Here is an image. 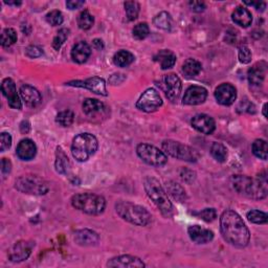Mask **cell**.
<instances>
[{"mask_svg": "<svg viewBox=\"0 0 268 268\" xmlns=\"http://www.w3.org/2000/svg\"><path fill=\"white\" fill-rule=\"evenodd\" d=\"M220 229L225 241L233 246L245 247L249 243V231L243 219L235 210L223 211L220 218Z\"/></svg>", "mask_w": 268, "mask_h": 268, "instance_id": "6da1fadb", "label": "cell"}, {"mask_svg": "<svg viewBox=\"0 0 268 268\" xmlns=\"http://www.w3.org/2000/svg\"><path fill=\"white\" fill-rule=\"evenodd\" d=\"M233 188L241 195L252 199H263L267 196V179L264 174L258 179L243 175H235L231 178Z\"/></svg>", "mask_w": 268, "mask_h": 268, "instance_id": "7a4b0ae2", "label": "cell"}, {"mask_svg": "<svg viewBox=\"0 0 268 268\" xmlns=\"http://www.w3.org/2000/svg\"><path fill=\"white\" fill-rule=\"evenodd\" d=\"M145 190L149 198L156 204L160 209L162 214L166 217H170L173 215V204L169 200L168 194L162 187L160 182L152 176H148L144 180Z\"/></svg>", "mask_w": 268, "mask_h": 268, "instance_id": "3957f363", "label": "cell"}, {"mask_svg": "<svg viewBox=\"0 0 268 268\" xmlns=\"http://www.w3.org/2000/svg\"><path fill=\"white\" fill-rule=\"evenodd\" d=\"M116 209L123 220L138 227H146L152 221L151 214L145 207L129 201H119Z\"/></svg>", "mask_w": 268, "mask_h": 268, "instance_id": "277c9868", "label": "cell"}, {"mask_svg": "<svg viewBox=\"0 0 268 268\" xmlns=\"http://www.w3.org/2000/svg\"><path fill=\"white\" fill-rule=\"evenodd\" d=\"M72 204L75 208L88 215H100L105 210L106 200L100 195L84 193L73 196Z\"/></svg>", "mask_w": 268, "mask_h": 268, "instance_id": "5b68a950", "label": "cell"}, {"mask_svg": "<svg viewBox=\"0 0 268 268\" xmlns=\"http://www.w3.org/2000/svg\"><path fill=\"white\" fill-rule=\"evenodd\" d=\"M98 147L97 139L90 133H81L77 135L72 145L73 156L80 163L87 162L96 152Z\"/></svg>", "mask_w": 268, "mask_h": 268, "instance_id": "8992f818", "label": "cell"}, {"mask_svg": "<svg viewBox=\"0 0 268 268\" xmlns=\"http://www.w3.org/2000/svg\"><path fill=\"white\" fill-rule=\"evenodd\" d=\"M15 188L24 194L45 195L48 190V183L36 175H24L19 177L15 182Z\"/></svg>", "mask_w": 268, "mask_h": 268, "instance_id": "52a82bcc", "label": "cell"}, {"mask_svg": "<svg viewBox=\"0 0 268 268\" xmlns=\"http://www.w3.org/2000/svg\"><path fill=\"white\" fill-rule=\"evenodd\" d=\"M163 149L172 157L185 160L189 163H195L199 158V154L193 148L183 145L179 142H175L172 139H167L163 142Z\"/></svg>", "mask_w": 268, "mask_h": 268, "instance_id": "ba28073f", "label": "cell"}, {"mask_svg": "<svg viewBox=\"0 0 268 268\" xmlns=\"http://www.w3.org/2000/svg\"><path fill=\"white\" fill-rule=\"evenodd\" d=\"M136 152L139 158L150 166L163 167L168 163L167 155L152 145L139 144L136 148Z\"/></svg>", "mask_w": 268, "mask_h": 268, "instance_id": "9c48e42d", "label": "cell"}, {"mask_svg": "<svg viewBox=\"0 0 268 268\" xmlns=\"http://www.w3.org/2000/svg\"><path fill=\"white\" fill-rule=\"evenodd\" d=\"M163 105V100L159 93L154 88L147 89L136 103V108L145 112L156 111Z\"/></svg>", "mask_w": 268, "mask_h": 268, "instance_id": "30bf717a", "label": "cell"}, {"mask_svg": "<svg viewBox=\"0 0 268 268\" xmlns=\"http://www.w3.org/2000/svg\"><path fill=\"white\" fill-rule=\"evenodd\" d=\"M34 246H35V242L19 241L12 247L9 253V259L12 262H15V263L25 261L27 258L30 257Z\"/></svg>", "mask_w": 268, "mask_h": 268, "instance_id": "8fae6325", "label": "cell"}, {"mask_svg": "<svg viewBox=\"0 0 268 268\" xmlns=\"http://www.w3.org/2000/svg\"><path fill=\"white\" fill-rule=\"evenodd\" d=\"M2 90H3L4 95L8 98V103L11 108L17 109V110H20L22 108L20 97L17 93L15 82H14L11 78H7L3 81Z\"/></svg>", "mask_w": 268, "mask_h": 268, "instance_id": "7c38bea8", "label": "cell"}, {"mask_svg": "<svg viewBox=\"0 0 268 268\" xmlns=\"http://www.w3.org/2000/svg\"><path fill=\"white\" fill-rule=\"evenodd\" d=\"M68 85H73L77 87H82V88H86L96 94H101L104 96H107V89H106V84L105 81L101 78L93 77L89 78L85 81H75V82H70L68 83Z\"/></svg>", "mask_w": 268, "mask_h": 268, "instance_id": "4fadbf2b", "label": "cell"}, {"mask_svg": "<svg viewBox=\"0 0 268 268\" xmlns=\"http://www.w3.org/2000/svg\"><path fill=\"white\" fill-rule=\"evenodd\" d=\"M215 97L219 104L223 106H231L237 98V90L230 83H224L215 90Z\"/></svg>", "mask_w": 268, "mask_h": 268, "instance_id": "5bb4252c", "label": "cell"}, {"mask_svg": "<svg viewBox=\"0 0 268 268\" xmlns=\"http://www.w3.org/2000/svg\"><path fill=\"white\" fill-rule=\"evenodd\" d=\"M181 80L175 74H169L164 77V90L170 101L177 100L181 92Z\"/></svg>", "mask_w": 268, "mask_h": 268, "instance_id": "9a60e30c", "label": "cell"}, {"mask_svg": "<svg viewBox=\"0 0 268 268\" xmlns=\"http://www.w3.org/2000/svg\"><path fill=\"white\" fill-rule=\"evenodd\" d=\"M207 96V90L202 86H190L183 96V104L186 105H200L204 103Z\"/></svg>", "mask_w": 268, "mask_h": 268, "instance_id": "2e32d148", "label": "cell"}, {"mask_svg": "<svg viewBox=\"0 0 268 268\" xmlns=\"http://www.w3.org/2000/svg\"><path fill=\"white\" fill-rule=\"evenodd\" d=\"M108 267H118V268H142L145 267V263L137 257L124 255L116 258H112L107 262Z\"/></svg>", "mask_w": 268, "mask_h": 268, "instance_id": "e0dca14e", "label": "cell"}, {"mask_svg": "<svg viewBox=\"0 0 268 268\" xmlns=\"http://www.w3.org/2000/svg\"><path fill=\"white\" fill-rule=\"evenodd\" d=\"M192 126L194 128L203 134H211L216 129V124L213 118L207 115H196L192 119Z\"/></svg>", "mask_w": 268, "mask_h": 268, "instance_id": "ac0fdd59", "label": "cell"}, {"mask_svg": "<svg viewBox=\"0 0 268 268\" xmlns=\"http://www.w3.org/2000/svg\"><path fill=\"white\" fill-rule=\"evenodd\" d=\"M188 234L192 241L197 244H206L214 239V233L200 225H191L188 229Z\"/></svg>", "mask_w": 268, "mask_h": 268, "instance_id": "d6986e66", "label": "cell"}, {"mask_svg": "<svg viewBox=\"0 0 268 268\" xmlns=\"http://www.w3.org/2000/svg\"><path fill=\"white\" fill-rule=\"evenodd\" d=\"M20 95L22 97V100L24 101L25 105L31 108L37 107L42 101L40 92L35 87L27 85V84L20 87Z\"/></svg>", "mask_w": 268, "mask_h": 268, "instance_id": "ffe728a7", "label": "cell"}, {"mask_svg": "<svg viewBox=\"0 0 268 268\" xmlns=\"http://www.w3.org/2000/svg\"><path fill=\"white\" fill-rule=\"evenodd\" d=\"M37 147L36 144L30 138L22 139L16 149L17 156L21 160H31L36 156Z\"/></svg>", "mask_w": 268, "mask_h": 268, "instance_id": "44dd1931", "label": "cell"}, {"mask_svg": "<svg viewBox=\"0 0 268 268\" xmlns=\"http://www.w3.org/2000/svg\"><path fill=\"white\" fill-rule=\"evenodd\" d=\"M75 241L78 245L81 246H93L100 241L98 235L91 230H80L75 234Z\"/></svg>", "mask_w": 268, "mask_h": 268, "instance_id": "7402d4cb", "label": "cell"}, {"mask_svg": "<svg viewBox=\"0 0 268 268\" xmlns=\"http://www.w3.org/2000/svg\"><path fill=\"white\" fill-rule=\"evenodd\" d=\"M267 73V64L265 62H260L253 65L248 69L247 78L250 84L252 85L259 86L263 83Z\"/></svg>", "mask_w": 268, "mask_h": 268, "instance_id": "603a6c76", "label": "cell"}, {"mask_svg": "<svg viewBox=\"0 0 268 268\" xmlns=\"http://www.w3.org/2000/svg\"><path fill=\"white\" fill-rule=\"evenodd\" d=\"M106 106L101 101L95 100V98H86L83 103V111L85 115L90 118H96L102 116L106 112Z\"/></svg>", "mask_w": 268, "mask_h": 268, "instance_id": "cb8c5ba5", "label": "cell"}, {"mask_svg": "<svg viewBox=\"0 0 268 268\" xmlns=\"http://www.w3.org/2000/svg\"><path fill=\"white\" fill-rule=\"evenodd\" d=\"M91 55V48L86 42L81 41L77 43L72 49V58L79 64L85 63Z\"/></svg>", "mask_w": 268, "mask_h": 268, "instance_id": "d4e9b609", "label": "cell"}, {"mask_svg": "<svg viewBox=\"0 0 268 268\" xmlns=\"http://www.w3.org/2000/svg\"><path fill=\"white\" fill-rule=\"evenodd\" d=\"M154 61L160 65L162 69L166 70L172 68L175 65L176 55L169 49H163L154 56Z\"/></svg>", "mask_w": 268, "mask_h": 268, "instance_id": "484cf974", "label": "cell"}, {"mask_svg": "<svg viewBox=\"0 0 268 268\" xmlns=\"http://www.w3.org/2000/svg\"><path fill=\"white\" fill-rule=\"evenodd\" d=\"M232 18L236 24L242 26V27H248L252 22L251 13L243 7H238L234 11Z\"/></svg>", "mask_w": 268, "mask_h": 268, "instance_id": "4316f807", "label": "cell"}, {"mask_svg": "<svg viewBox=\"0 0 268 268\" xmlns=\"http://www.w3.org/2000/svg\"><path fill=\"white\" fill-rule=\"evenodd\" d=\"M55 168H56V171H57L59 174H63V175L67 174L70 169L69 159L61 147H57V151H56Z\"/></svg>", "mask_w": 268, "mask_h": 268, "instance_id": "83f0119b", "label": "cell"}, {"mask_svg": "<svg viewBox=\"0 0 268 268\" xmlns=\"http://www.w3.org/2000/svg\"><path fill=\"white\" fill-rule=\"evenodd\" d=\"M167 194L171 195L173 198L178 202H185L187 200V193L179 183L175 181H168L166 183Z\"/></svg>", "mask_w": 268, "mask_h": 268, "instance_id": "f1b7e54d", "label": "cell"}, {"mask_svg": "<svg viewBox=\"0 0 268 268\" xmlns=\"http://www.w3.org/2000/svg\"><path fill=\"white\" fill-rule=\"evenodd\" d=\"M201 63L195 59H188L182 65L181 72L187 78H194L201 72Z\"/></svg>", "mask_w": 268, "mask_h": 268, "instance_id": "f546056e", "label": "cell"}, {"mask_svg": "<svg viewBox=\"0 0 268 268\" xmlns=\"http://www.w3.org/2000/svg\"><path fill=\"white\" fill-rule=\"evenodd\" d=\"M134 56L127 50H120L114 56V63L119 67H127L134 62Z\"/></svg>", "mask_w": 268, "mask_h": 268, "instance_id": "4dcf8cb0", "label": "cell"}, {"mask_svg": "<svg viewBox=\"0 0 268 268\" xmlns=\"http://www.w3.org/2000/svg\"><path fill=\"white\" fill-rule=\"evenodd\" d=\"M154 24L156 25V27L165 31H170L172 26V18L170 16V14L167 12H162L153 20Z\"/></svg>", "mask_w": 268, "mask_h": 268, "instance_id": "1f68e13d", "label": "cell"}, {"mask_svg": "<svg viewBox=\"0 0 268 268\" xmlns=\"http://www.w3.org/2000/svg\"><path fill=\"white\" fill-rule=\"evenodd\" d=\"M210 153L211 156L219 163H224L228 158V149L220 143H214L211 145Z\"/></svg>", "mask_w": 268, "mask_h": 268, "instance_id": "d6a6232c", "label": "cell"}, {"mask_svg": "<svg viewBox=\"0 0 268 268\" xmlns=\"http://www.w3.org/2000/svg\"><path fill=\"white\" fill-rule=\"evenodd\" d=\"M252 153L260 159H267V143L264 139H256L252 144Z\"/></svg>", "mask_w": 268, "mask_h": 268, "instance_id": "836d02e7", "label": "cell"}, {"mask_svg": "<svg viewBox=\"0 0 268 268\" xmlns=\"http://www.w3.org/2000/svg\"><path fill=\"white\" fill-rule=\"evenodd\" d=\"M94 23V18L88 11H83L78 17V25L81 30H89Z\"/></svg>", "mask_w": 268, "mask_h": 268, "instance_id": "e575fe53", "label": "cell"}, {"mask_svg": "<svg viewBox=\"0 0 268 268\" xmlns=\"http://www.w3.org/2000/svg\"><path fill=\"white\" fill-rule=\"evenodd\" d=\"M17 41V33L14 29H5L2 33V45L4 47H10Z\"/></svg>", "mask_w": 268, "mask_h": 268, "instance_id": "d590c367", "label": "cell"}, {"mask_svg": "<svg viewBox=\"0 0 268 268\" xmlns=\"http://www.w3.org/2000/svg\"><path fill=\"white\" fill-rule=\"evenodd\" d=\"M127 18L129 21H134L139 14V5L136 2H126L124 4Z\"/></svg>", "mask_w": 268, "mask_h": 268, "instance_id": "8d00e7d4", "label": "cell"}, {"mask_svg": "<svg viewBox=\"0 0 268 268\" xmlns=\"http://www.w3.org/2000/svg\"><path fill=\"white\" fill-rule=\"evenodd\" d=\"M74 120H75V114L72 110L61 111L57 116V119H56L57 123L60 124L62 127H69L74 123Z\"/></svg>", "mask_w": 268, "mask_h": 268, "instance_id": "74e56055", "label": "cell"}, {"mask_svg": "<svg viewBox=\"0 0 268 268\" xmlns=\"http://www.w3.org/2000/svg\"><path fill=\"white\" fill-rule=\"evenodd\" d=\"M247 219L255 224H265L267 223V214L264 211L258 210V209H252L248 211L246 215Z\"/></svg>", "mask_w": 268, "mask_h": 268, "instance_id": "f35d334b", "label": "cell"}, {"mask_svg": "<svg viewBox=\"0 0 268 268\" xmlns=\"http://www.w3.org/2000/svg\"><path fill=\"white\" fill-rule=\"evenodd\" d=\"M133 37L136 39V40H144L148 37L149 33H150V30H149V26L147 23H138L136 24L134 27H133Z\"/></svg>", "mask_w": 268, "mask_h": 268, "instance_id": "ab89813d", "label": "cell"}, {"mask_svg": "<svg viewBox=\"0 0 268 268\" xmlns=\"http://www.w3.org/2000/svg\"><path fill=\"white\" fill-rule=\"evenodd\" d=\"M68 34H69V30L67 29H62L58 32L57 36L53 38V41H52V46L56 50H59L62 47V45L65 43V41L68 38Z\"/></svg>", "mask_w": 268, "mask_h": 268, "instance_id": "60d3db41", "label": "cell"}, {"mask_svg": "<svg viewBox=\"0 0 268 268\" xmlns=\"http://www.w3.org/2000/svg\"><path fill=\"white\" fill-rule=\"evenodd\" d=\"M64 18H63V14L58 11V10H55L49 12L47 15H46V21L52 25V26H58L61 25L63 22Z\"/></svg>", "mask_w": 268, "mask_h": 268, "instance_id": "b9f144b4", "label": "cell"}, {"mask_svg": "<svg viewBox=\"0 0 268 268\" xmlns=\"http://www.w3.org/2000/svg\"><path fill=\"white\" fill-rule=\"evenodd\" d=\"M195 215L205 222H211L217 218V211L215 208H204Z\"/></svg>", "mask_w": 268, "mask_h": 268, "instance_id": "7bdbcfd3", "label": "cell"}, {"mask_svg": "<svg viewBox=\"0 0 268 268\" xmlns=\"http://www.w3.org/2000/svg\"><path fill=\"white\" fill-rule=\"evenodd\" d=\"M239 61L243 64H248L251 61V51L245 44L239 47Z\"/></svg>", "mask_w": 268, "mask_h": 268, "instance_id": "ee69618b", "label": "cell"}, {"mask_svg": "<svg viewBox=\"0 0 268 268\" xmlns=\"http://www.w3.org/2000/svg\"><path fill=\"white\" fill-rule=\"evenodd\" d=\"M0 140H2V143H0V151L5 152L6 150L11 148V146H12V136H11L10 133L3 132L2 136H0Z\"/></svg>", "mask_w": 268, "mask_h": 268, "instance_id": "f6af8a7d", "label": "cell"}, {"mask_svg": "<svg viewBox=\"0 0 268 268\" xmlns=\"http://www.w3.org/2000/svg\"><path fill=\"white\" fill-rule=\"evenodd\" d=\"M25 53L27 57H30V58H38L40 57V56H42V53H43V51H42V49L38 46H29L26 48L25 50Z\"/></svg>", "mask_w": 268, "mask_h": 268, "instance_id": "bcb514c9", "label": "cell"}, {"mask_svg": "<svg viewBox=\"0 0 268 268\" xmlns=\"http://www.w3.org/2000/svg\"><path fill=\"white\" fill-rule=\"evenodd\" d=\"M190 7L194 12L200 13L205 10V4L202 2H190Z\"/></svg>", "mask_w": 268, "mask_h": 268, "instance_id": "7dc6e473", "label": "cell"}, {"mask_svg": "<svg viewBox=\"0 0 268 268\" xmlns=\"http://www.w3.org/2000/svg\"><path fill=\"white\" fill-rule=\"evenodd\" d=\"M12 170V164L8 158H3L2 160V173L4 176L8 175Z\"/></svg>", "mask_w": 268, "mask_h": 268, "instance_id": "c3c4849f", "label": "cell"}, {"mask_svg": "<svg viewBox=\"0 0 268 268\" xmlns=\"http://www.w3.org/2000/svg\"><path fill=\"white\" fill-rule=\"evenodd\" d=\"M84 2H79V0H72V2H67L66 3V7L69 9V10H77V9H80L81 7L84 6Z\"/></svg>", "mask_w": 268, "mask_h": 268, "instance_id": "681fc988", "label": "cell"}, {"mask_svg": "<svg viewBox=\"0 0 268 268\" xmlns=\"http://www.w3.org/2000/svg\"><path fill=\"white\" fill-rule=\"evenodd\" d=\"M30 130H31V124L27 121H23L20 125V131L23 134H26V133L30 132Z\"/></svg>", "mask_w": 268, "mask_h": 268, "instance_id": "f907efd6", "label": "cell"}, {"mask_svg": "<svg viewBox=\"0 0 268 268\" xmlns=\"http://www.w3.org/2000/svg\"><path fill=\"white\" fill-rule=\"evenodd\" d=\"M92 44L96 50H102L104 48V43L101 39H94L92 41Z\"/></svg>", "mask_w": 268, "mask_h": 268, "instance_id": "816d5d0a", "label": "cell"}, {"mask_svg": "<svg viewBox=\"0 0 268 268\" xmlns=\"http://www.w3.org/2000/svg\"><path fill=\"white\" fill-rule=\"evenodd\" d=\"M245 5L247 6H250V7H255L258 11L261 10V11H264V9L266 8V4L265 3H244Z\"/></svg>", "mask_w": 268, "mask_h": 268, "instance_id": "f5cc1de1", "label": "cell"}, {"mask_svg": "<svg viewBox=\"0 0 268 268\" xmlns=\"http://www.w3.org/2000/svg\"><path fill=\"white\" fill-rule=\"evenodd\" d=\"M6 4L9 5V6H16L17 7V6L21 5V2H9V3L6 2Z\"/></svg>", "mask_w": 268, "mask_h": 268, "instance_id": "db71d44e", "label": "cell"}, {"mask_svg": "<svg viewBox=\"0 0 268 268\" xmlns=\"http://www.w3.org/2000/svg\"><path fill=\"white\" fill-rule=\"evenodd\" d=\"M266 110H267V103H265V104H264V106H263V116H264V118H267Z\"/></svg>", "mask_w": 268, "mask_h": 268, "instance_id": "11a10c76", "label": "cell"}]
</instances>
